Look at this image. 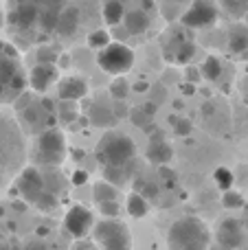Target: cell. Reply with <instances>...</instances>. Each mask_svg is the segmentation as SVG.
<instances>
[{"label": "cell", "mask_w": 248, "mask_h": 250, "mask_svg": "<svg viewBox=\"0 0 248 250\" xmlns=\"http://www.w3.org/2000/svg\"><path fill=\"white\" fill-rule=\"evenodd\" d=\"M29 2H33L35 7H48V2H51V0H29Z\"/></svg>", "instance_id": "c3c4849f"}, {"label": "cell", "mask_w": 248, "mask_h": 250, "mask_svg": "<svg viewBox=\"0 0 248 250\" xmlns=\"http://www.w3.org/2000/svg\"><path fill=\"white\" fill-rule=\"evenodd\" d=\"M193 55H196V44H191V42H180L178 46H176L174 62H178V64H189V62L193 60Z\"/></svg>", "instance_id": "d4e9b609"}, {"label": "cell", "mask_w": 248, "mask_h": 250, "mask_svg": "<svg viewBox=\"0 0 248 250\" xmlns=\"http://www.w3.org/2000/svg\"><path fill=\"white\" fill-rule=\"evenodd\" d=\"M99 211L103 215V220H117L119 213H121V207H119V202H105L99 204Z\"/></svg>", "instance_id": "74e56055"}, {"label": "cell", "mask_w": 248, "mask_h": 250, "mask_svg": "<svg viewBox=\"0 0 248 250\" xmlns=\"http://www.w3.org/2000/svg\"><path fill=\"white\" fill-rule=\"evenodd\" d=\"M60 11H62V9L44 7L42 11H40V22H38V24L42 26L46 33H53V31H57V24H60Z\"/></svg>", "instance_id": "603a6c76"}, {"label": "cell", "mask_w": 248, "mask_h": 250, "mask_svg": "<svg viewBox=\"0 0 248 250\" xmlns=\"http://www.w3.org/2000/svg\"><path fill=\"white\" fill-rule=\"evenodd\" d=\"M73 158H75V160H82V158H83V151H82V149H75Z\"/></svg>", "instance_id": "681fc988"}, {"label": "cell", "mask_w": 248, "mask_h": 250, "mask_svg": "<svg viewBox=\"0 0 248 250\" xmlns=\"http://www.w3.org/2000/svg\"><path fill=\"white\" fill-rule=\"evenodd\" d=\"M222 70H224L222 62H220L218 57H213V55L207 57V60L202 62V66H200L202 79H207V82H218V79L222 77Z\"/></svg>", "instance_id": "7402d4cb"}, {"label": "cell", "mask_w": 248, "mask_h": 250, "mask_svg": "<svg viewBox=\"0 0 248 250\" xmlns=\"http://www.w3.org/2000/svg\"><path fill=\"white\" fill-rule=\"evenodd\" d=\"M156 108H158V105H154L152 101L143 105V110H145V114H147V117H154V112H156Z\"/></svg>", "instance_id": "f6af8a7d"}, {"label": "cell", "mask_w": 248, "mask_h": 250, "mask_svg": "<svg viewBox=\"0 0 248 250\" xmlns=\"http://www.w3.org/2000/svg\"><path fill=\"white\" fill-rule=\"evenodd\" d=\"M97 64H99V68L103 70V73L121 77V75H125L127 70L134 66V51L123 42H112V44H108L103 51H99Z\"/></svg>", "instance_id": "5b68a950"}, {"label": "cell", "mask_w": 248, "mask_h": 250, "mask_svg": "<svg viewBox=\"0 0 248 250\" xmlns=\"http://www.w3.org/2000/svg\"><path fill=\"white\" fill-rule=\"evenodd\" d=\"M22 250H46V246H44L42 242H31V244H26Z\"/></svg>", "instance_id": "ee69618b"}, {"label": "cell", "mask_w": 248, "mask_h": 250, "mask_svg": "<svg viewBox=\"0 0 248 250\" xmlns=\"http://www.w3.org/2000/svg\"><path fill=\"white\" fill-rule=\"evenodd\" d=\"M127 119L132 121V125H136V127H141V129H145L149 123H152V117H147L143 108H132Z\"/></svg>", "instance_id": "e575fe53"}, {"label": "cell", "mask_w": 248, "mask_h": 250, "mask_svg": "<svg viewBox=\"0 0 248 250\" xmlns=\"http://www.w3.org/2000/svg\"><path fill=\"white\" fill-rule=\"evenodd\" d=\"M35 60H38V64L55 66L57 60H60V55H57V51L53 46H40L38 53H35Z\"/></svg>", "instance_id": "f1b7e54d"}, {"label": "cell", "mask_w": 248, "mask_h": 250, "mask_svg": "<svg viewBox=\"0 0 248 250\" xmlns=\"http://www.w3.org/2000/svg\"><path fill=\"white\" fill-rule=\"evenodd\" d=\"M44 185H46V191H51V193H62L66 187V180L60 176V171H48L46 176H44Z\"/></svg>", "instance_id": "4316f807"}, {"label": "cell", "mask_w": 248, "mask_h": 250, "mask_svg": "<svg viewBox=\"0 0 248 250\" xmlns=\"http://www.w3.org/2000/svg\"><path fill=\"white\" fill-rule=\"evenodd\" d=\"M57 195L55 193H51V191H44L42 195L38 198V202H35V207L40 208V211H44V213H48V211H55L57 208Z\"/></svg>", "instance_id": "1f68e13d"}, {"label": "cell", "mask_w": 248, "mask_h": 250, "mask_svg": "<svg viewBox=\"0 0 248 250\" xmlns=\"http://www.w3.org/2000/svg\"><path fill=\"white\" fill-rule=\"evenodd\" d=\"M9 44H0V99H18L24 92V77L16 53L9 51Z\"/></svg>", "instance_id": "3957f363"}, {"label": "cell", "mask_w": 248, "mask_h": 250, "mask_svg": "<svg viewBox=\"0 0 248 250\" xmlns=\"http://www.w3.org/2000/svg\"><path fill=\"white\" fill-rule=\"evenodd\" d=\"M127 92H130V82H127L125 77H117L110 83V95H112V99L123 101L127 97Z\"/></svg>", "instance_id": "83f0119b"}, {"label": "cell", "mask_w": 248, "mask_h": 250, "mask_svg": "<svg viewBox=\"0 0 248 250\" xmlns=\"http://www.w3.org/2000/svg\"><path fill=\"white\" fill-rule=\"evenodd\" d=\"M86 95H88V83L82 77H64L60 82V86H57V97L62 101L77 104V101L86 99Z\"/></svg>", "instance_id": "7c38bea8"}, {"label": "cell", "mask_w": 248, "mask_h": 250, "mask_svg": "<svg viewBox=\"0 0 248 250\" xmlns=\"http://www.w3.org/2000/svg\"><path fill=\"white\" fill-rule=\"evenodd\" d=\"M145 156H147V160L152 165H158V167H165L167 163H169L171 158H174V149H171V145L163 138V132L158 129L156 134L152 136V143H149L147 151H145Z\"/></svg>", "instance_id": "8fae6325"}, {"label": "cell", "mask_w": 248, "mask_h": 250, "mask_svg": "<svg viewBox=\"0 0 248 250\" xmlns=\"http://www.w3.org/2000/svg\"><path fill=\"white\" fill-rule=\"evenodd\" d=\"M88 182V171H82V169H77V171L70 176V185L75 187H83Z\"/></svg>", "instance_id": "ab89813d"}, {"label": "cell", "mask_w": 248, "mask_h": 250, "mask_svg": "<svg viewBox=\"0 0 248 250\" xmlns=\"http://www.w3.org/2000/svg\"><path fill=\"white\" fill-rule=\"evenodd\" d=\"M79 20H82V16H79V9L75 7V4H66V7L60 11V24H57V33L64 35V38L73 35L75 31L79 29Z\"/></svg>", "instance_id": "e0dca14e"}, {"label": "cell", "mask_w": 248, "mask_h": 250, "mask_svg": "<svg viewBox=\"0 0 248 250\" xmlns=\"http://www.w3.org/2000/svg\"><path fill=\"white\" fill-rule=\"evenodd\" d=\"M55 79H57L55 66L38 64V66H33L29 73V86H31V90H35V92H44Z\"/></svg>", "instance_id": "5bb4252c"}, {"label": "cell", "mask_w": 248, "mask_h": 250, "mask_svg": "<svg viewBox=\"0 0 248 250\" xmlns=\"http://www.w3.org/2000/svg\"><path fill=\"white\" fill-rule=\"evenodd\" d=\"M125 208H127V213H130L132 217L141 220V217H145L149 213V200H145L143 195H139V193H130L127 195Z\"/></svg>", "instance_id": "ffe728a7"}, {"label": "cell", "mask_w": 248, "mask_h": 250, "mask_svg": "<svg viewBox=\"0 0 248 250\" xmlns=\"http://www.w3.org/2000/svg\"><path fill=\"white\" fill-rule=\"evenodd\" d=\"M31 105H33V104H31V95H29V92H22V95L16 99V110H20V112H24V110L31 108Z\"/></svg>", "instance_id": "60d3db41"}, {"label": "cell", "mask_w": 248, "mask_h": 250, "mask_svg": "<svg viewBox=\"0 0 248 250\" xmlns=\"http://www.w3.org/2000/svg\"><path fill=\"white\" fill-rule=\"evenodd\" d=\"M16 191L20 193V198L24 202H38V198L46 191V185H44V176L38 171L35 167H26L24 171L18 176L16 180Z\"/></svg>", "instance_id": "52a82bcc"}, {"label": "cell", "mask_w": 248, "mask_h": 250, "mask_svg": "<svg viewBox=\"0 0 248 250\" xmlns=\"http://www.w3.org/2000/svg\"><path fill=\"white\" fill-rule=\"evenodd\" d=\"M134 90H136V92H145V90H149V86H147L145 82H139V83L134 86Z\"/></svg>", "instance_id": "7dc6e473"}, {"label": "cell", "mask_w": 248, "mask_h": 250, "mask_svg": "<svg viewBox=\"0 0 248 250\" xmlns=\"http://www.w3.org/2000/svg\"><path fill=\"white\" fill-rule=\"evenodd\" d=\"M95 156L101 167H125L134 160L136 145L123 132H105L97 143Z\"/></svg>", "instance_id": "7a4b0ae2"}, {"label": "cell", "mask_w": 248, "mask_h": 250, "mask_svg": "<svg viewBox=\"0 0 248 250\" xmlns=\"http://www.w3.org/2000/svg\"><path fill=\"white\" fill-rule=\"evenodd\" d=\"M149 90H152V104H154V105H161L163 101L167 99L165 86H154V88H149Z\"/></svg>", "instance_id": "f35d334b"}, {"label": "cell", "mask_w": 248, "mask_h": 250, "mask_svg": "<svg viewBox=\"0 0 248 250\" xmlns=\"http://www.w3.org/2000/svg\"><path fill=\"white\" fill-rule=\"evenodd\" d=\"M134 193H139V195H143L145 200H149V198H154V195H158V187L156 185H152V182H147V180H136L134 182Z\"/></svg>", "instance_id": "d590c367"}, {"label": "cell", "mask_w": 248, "mask_h": 250, "mask_svg": "<svg viewBox=\"0 0 248 250\" xmlns=\"http://www.w3.org/2000/svg\"><path fill=\"white\" fill-rule=\"evenodd\" d=\"M246 224H248V220H246Z\"/></svg>", "instance_id": "f5cc1de1"}, {"label": "cell", "mask_w": 248, "mask_h": 250, "mask_svg": "<svg viewBox=\"0 0 248 250\" xmlns=\"http://www.w3.org/2000/svg\"><path fill=\"white\" fill-rule=\"evenodd\" d=\"M244 101H246V108H248V97H246V99H244Z\"/></svg>", "instance_id": "816d5d0a"}, {"label": "cell", "mask_w": 248, "mask_h": 250, "mask_svg": "<svg viewBox=\"0 0 248 250\" xmlns=\"http://www.w3.org/2000/svg\"><path fill=\"white\" fill-rule=\"evenodd\" d=\"M220 4H222L228 13H233V16H242V13L248 9L246 0H220Z\"/></svg>", "instance_id": "8d00e7d4"}, {"label": "cell", "mask_w": 248, "mask_h": 250, "mask_svg": "<svg viewBox=\"0 0 248 250\" xmlns=\"http://www.w3.org/2000/svg\"><path fill=\"white\" fill-rule=\"evenodd\" d=\"M213 180H215V185H218L220 189H222L224 193H227V191H231L235 176H233L231 169H227V167H218V169H215V173H213Z\"/></svg>", "instance_id": "484cf974"}, {"label": "cell", "mask_w": 248, "mask_h": 250, "mask_svg": "<svg viewBox=\"0 0 248 250\" xmlns=\"http://www.w3.org/2000/svg\"><path fill=\"white\" fill-rule=\"evenodd\" d=\"M60 119L64 123H73L79 119V108L77 104H73V101H62L60 104Z\"/></svg>", "instance_id": "f546056e"}, {"label": "cell", "mask_w": 248, "mask_h": 250, "mask_svg": "<svg viewBox=\"0 0 248 250\" xmlns=\"http://www.w3.org/2000/svg\"><path fill=\"white\" fill-rule=\"evenodd\" d=\"M99 250H101V248H99Z\"/></svg>", "instance_id": "db71d44e"}, {"label": "cell", "mask_w": 248, "mask_h": 250, "mask_svg": "<svg viewBox=\"0 0 248 250\" xmlns=\"http://www.w3.org/2000/svg\"><path fill=\"white\" fill-rule=\"evenodd\" d=\"M125 7L121 0H105L103 4V22L110 26H117L125 20Z\"/></svg>", "instance_id": "d6986e66"}, {"label": "cell", "mask_w": 248, "mask_h": 250, "mask_svg": "<svg viewBox=\"0 0 248 250\" xmlns=\"http://www.w3.org/2000/svg\"><path fill=\"white\" fill-rule=\"evenodd\" d=\"M215 18H218V13H215V9L211 7L209 2H205V0H196V2L183 13V24L189 26V29H198V26L213 24Z\"/></svg>", "instance_id": "30bf717a"}, {"label": "cell", "mask_w": 248, "mask_h": 250, "mask_svg": "<svg viewBox=\"0 0 248 250\" xmlns=\"http://www.w3.org/2000/svg\"><path fill=\"white\" fill-rule=\"evenodd\" d=\"M171 125H174L176 136H189L193 132V123L185 117H171Z\"/></svg>", "instance_id": "836d02e7"}, {"label": "cell", "mask_w": 248, "mask_h": 250, "mask_svg": "<svg viewBox=\"0 0 248 250\" xmlns=\"http://www.w3.org/2000/svg\"><path fill=\"white\" fill-rule=\"evenodd\" d=\"M211 233L200 217L185 215L169 226L167 246L169 250H209Z\"/></svg>", "instance_id": "6da1fadb"}, {"label": "cell", "mask_w": 248, "mask_h": 250, "mask_svg": "<svg viewBox=\"0 0 248 250\" xmlns=\"http://www.w3.org/2000/svg\"><path fill=\"white\" fill-rule=\"evenodd\" d=\"M40 11H42V9L35 7L33 2H22L11 11L9 22H11L16 29L26 31V29H31L35 22H40Z\"/></svg>", "instance_id": "4fadbf2b"}, {"label": "cell", "mask_w": 248, "mask_h": 250, "mask_svg": "<svg viewBox=\"0 0 248 250\" xmlns=\"http://www.w3.org/2000/svg\"><path fill=\"white\" fill-rule=\"evenodd\" d=\"M88 119L95 127H114L119 123V119L114 117L112 108H105V104H92L90 110H88Z\"/></svg>", "instance_id": "ac0fdd59"}, {"label": "cell", "mask_w": 248, "mask_h": 250, "mask_svg": "<svg viewBox=\"0 0 248 250\" xmlns=\"http://www.w3.org/2000/svg\"><path fill=\"white\" fill-rule=\"evenodd\" d=\"M244 195L240 193V191H227V193L222 195V204H224V208H242L244 207Z\"/></svg>", "instance_id": "d6a6232c"}, {"label": "cell", "mask_w": 248, "mask_h": 250, "mask_svg": "<svg viewBox=\"0 0 248 250\" xmlns=\"http://www.w3.org/2000/svg\"><path fill=\"white\" fill-rule=\"evenodd\" d=\"M123 24H125V33H130V35H143L145 31L149 29L152 20H149V13L145 11V9H132V11L125 13V20H123Z\"/></svg>", "instance_id": "2e32d148"}, {"label": "cell", "mask_w": 248, "mask_h": 250, "mask_svg": "<svg viewBox=\"0 0 248 250\" xmlns=\"http://www.w3.org/2000/svg\"><path fill=\"white\" fill-rule=\"evenodd\" d=\"M183 108H185L183 101H174V110H183Z\"/></svg>", "instance_id": "f907efd6"}, {"label": "cell", "mask_w": 248, "mask_h": 250, "mask_svg": "<svg viewBox=\"0 0 248 250\" xmlns=\"http://www.w3.org/2000/svg\"><path fill=\"white\" fill-rule=\"evenodd\" d=\"M64 226L73 237L82 239V237L88 235V230L95 229V220H92V213L88 211L86 207H82V204H73V207L68 208V213H66V217H64Z\"/></svg>", "instance_id": "ba28073f"}, {"label": "cell", "mask_w": 248, "mask_h": 250, "mask_svg": "<svg viewBox=\"0 0 248 250\" xmlns=\"http://www.w3.org/2000/svg\"><path fill=\"white\" fill-rule=\"evenodd\" d=\"M127 176H130L127 165L125 167H103V180L110 182V185H114V187L123 185V182L127 180Z\"/></svg>", "instance_id": "cb8c5ba5"}, {"label": "cell", "mask_w": 248, "mask_h": 250, "mask_svg": "<svg viewBox=\"0 0 248 250\" xmlns=\"http://www.w3.org/2000/svg\"><path fill=\"white\" fill-rule=\"evenodd\" d=\"M66 156V138L60 129L46 127L38 136V160L48 167H57Z\"/></svg>", "instance_id": "8992f818"}, {"label": "cell", "mask_w": 248, "mask_h": 250, "mask_svg": "<svg viewBox=\"0 0 248 250\" xmlns=\"http://www.w3.org/2000/svg\"><path fill=\"white\" fill-rule=\"evenodd\" d=\"M114 117L117 119H123V117H130V110H127V105L123 104V101H117V105H114Z\"/></svg>", "instance_id": "b9f144b4"}, {"label": "cell", "mask_w": 248, "mask_h": 250, "mask_svg": "<svg viewBox=\"0 0 248 250\" xmlns=\"http://www.w3.org/2000/svg\"><path fill=\"white\" fill-rule=\"evenodd\" d=\"M92 198L97 204H105V202H117V187L110 182L101 180L92 187Z\"/></svg>", "instance_id": "44dd1931"}, {"label": "cell", "mask_w": 248, "mask_h": 250, "mask_svg": "<svg viewBox=\"0 0 248 250\" xmlns=\"http://www.w3.org/2000/svg\"><path fill=\"white\" fill-rule=\"evenodd\" d=\"M161 176L165 178V180H174V173H171V169H167V167H161Z\"/></svg>", "instance_id": "bcb514c9"}, {"label": "cell", "mask_w": 248, "mask_h": 250, "mask_svg": "<svg viewBox=\"0 0 248 250\" xmlns=\"http://www.w3.org/2000/svg\"><path fill=\"white\" fill-rule=\"evenodd\" d=\"M95 242L101 250H132V235L123 222L119 220H101L92 229Z\"/></svg>", "instance_id": "277c9868"}, {"label": "cell", "mask_w": 248, "mask_h": 250, "mask_svg": "<svg viewBox=\"0 0 248 250\" xmlns=\"http://www.w3.org/2000/svg\"><path fill=\"white\" fill-rule=\"evenodd\" d=\"M187 79L189 82H200L202 79V73H200V68H193V66H187Z\"/></svg>", "instance_id": "7bdbcfd3"}, {"label": "cell", "mask_w": 248, "mask_h": 250, "mask_svg": "<svg viewBox=\"0 0 248 250\" xmlns=\"http://www.w3.org/2000/svg\"><path fill=\"white\" fill-rule=\"evenodd\" d=\"M218 244L224 250H240L244 244V224L235 217H227L218 229Z\"/></svg>", "instance_id": "9c48e42d"}, {"label": "cell", "mask_w": 248, "mask_h": 250, "mask_svg": "<svg viewBox=\"0 0 248 250\" xmlns=\"http://www.w3.org/2000/svg\"><path fill=\"white\" fill-rule=\"evenodd\" d=\"M227 42H228V51H231L233 55L248 57V24H242V22L233 24L231 31H228Z\"/></svg>", "instance_id": "9a60e30c"}, {"label": "cell", "mask_w": 248, "mask_h": 250, "mask_svg": "<svg viewBox=\"0 0 248 250\" xmlns=\"http://www.w3.org/2000/svg\"><path fill=\"white\" fill-rule=\"evenodd\" d=\"M88 44H90V48H97V51H103L110 42V33L108 31H92L90 35H88Z\"/></svg>", "instance_id": "4dcf8cb0"}]
</instances>
